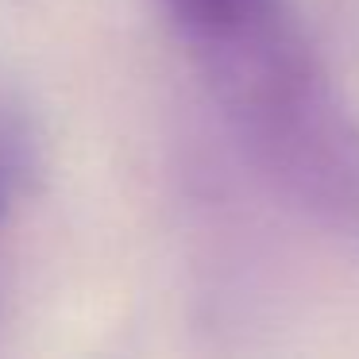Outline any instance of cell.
Listing matches in <instances>:
<instances>
[{
  "mask_svg": "<svg viewBox=\"0 0 359 359\" xmlns=\"http://www.w3.org/2000/svg\"><path fill=\"white\" fill-rule=\"evenodd\" d=\"M189 47L259 174L305 217L359 240V120L282 0Z\"/></svg>",
  "mask_w": 359,
  "mask_h": 359,
  "instance_id": "1",
  "label": "cell"
},
{
  "mask_svg": "<svg viewBox=\"0 0 359 359\" xmlns=\"http://www.w3.org/2000/svg\"><path fill=\"white\" fill-rule=\"evenodd\" d=\"M263 4L266 0H166V8L174 12V20H178V27L186 32V39L220 32V27L259 12Z\"/></svg>",
  "mask_w": 359,
  "mask_h": 359,
  "instance_id": "2",
  "label": "cell"
},
{
  "mask_svg": "<svg viewBox=\"0 0 359 359\" xmlns=\"http://www.w3.org/2000/svg\"><path fill=\"white\" fill-rule=\"evenodd\" d=\"M20 170H24V158H20V135L12 128L0 124V212L8 209V201L20 189Z\"/></svg>",
  "mask_w": 359,
  "mask_h": 359,
  "instance_id": "3",
  "label": "cell"
}]
</instances>
